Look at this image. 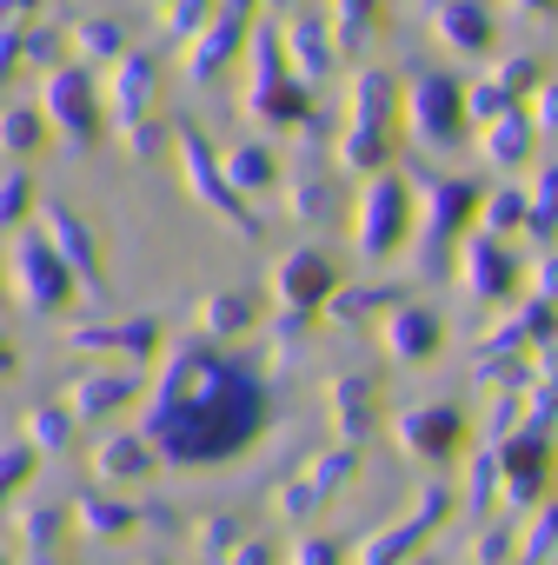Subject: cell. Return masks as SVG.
<instances>
[{
  "mask_svg": "<svg viewBox=\"0 0 558 565\" xmlns=\"http://www.w3.org/2000/svg\"><path fill=\"white\" fill-rule=\"evenodd\" d=\"M259 413H266V399H259V386H253V373L239 360H219L206 347H173L167 373H160V393H153L147 433L160 439L167 459L200 466V459L239 452L246 433L259 426Z\"/></svg>",
  "mask_w": 558,
  "mask_h": 565,
  "instance_id": "cell-1",
  "label": "cell"
},
{
  "mask_svg": "<svg viewBox=\"0 0 558 565\" xmlns=\"http://www.w3.org/2000/svg\"><path fill=\"white\" fill-rule=\"evenodd\" d=\"M67 259H61V246L54 239H21V253H14V294L34 307V313H47V307H61L67 300Z\"/></svg>",
  "mask_w": 558,
  "mask_h": 565,
  "instance_id": "cell-2",
  "label": "cell"
},
{
  "mask_svg": "<svg viewBox=\"0 0 558 565\" xmlns=\"http://www.w3.org/2000/svg\"><path fill=\"white\" fill-rule=\"evenodd\" d=\"M47 120L67 134V147H87L94 140V81L81 67H67V74L47 81Z\"/></svg>",
  "mask_w": 558,
  "mask_h": 565,
  "instance_id": "cell-3",
  "label": "cell"
},
{
  "mask_svg": "<svg viewBox=\"0 0 558 565\" xmlns=\"http://www.w3.org/2000/svg\"><path fill=\"white\" fill-rule=\"evenodd\" d=\"M180 160H186L193 193H200L213 213H226L239 233H253V226H246V213H239V186L226 180V167H213V153H206V140H200V134H180Z\"/></svg>",
  "mask_w": 558,
  "mask_h": 565,
  "instance_id": "cell-4",
  "label": "cell"
},
{
  "mask_svg": "<svg viewBox=\"0 0 558 565\" xmlns=\"http://www.w3.org/2000/svg\"><path fill=\"white\" fill-rule=\"evenodd\" d=\"M399 220H406V200L393 180H373V193L360 200V246L366 253H386L399 239Z\"/></svg>",
  "mask_w": 558,
  "mask_h": 565,
  "instance_id": "cell-5",
  "label": "cell"
},
{
  "mask_svg": "<svg viewBox=\"0 0 558 565\" xmlns=\"http://www.w3.org/2000/svg\"><path fill=\"white\" fill-rule=\"evenodd\" d=\"M326 259L320 253H287V259H279V273H272V287H279V300H287V307H313L320 294H326Z\"/></svg>",
  "mask_w": 558,
  "mask_h": 565,
  "instance_id": "cell-6",
  "label": "cell"
},
{
  "mask_svg": "<svg viewBox=\"0 0 558 565\" xmlns=\"http://www.w3.org/2000/svg\"><path fill=\"white\" fill-rule=\"evenodd\" d=\"M47 239L61 246V259L74 266L81 287H100V279H94V273H100V266H94V239H87V226H81L67 206H47Z\"/></svg>",
  "mask_w": 558,
  "mask_h": 565,
  "instance_id": "cell-7",
  "label": "cell"
},
{
  "mask_svg": "<svg viewBox=\"0 0 558 565\" xmlns=\"http://www.w3.org/2000/svg\"><path fill=\"white\" fill-rule=\"evenodd\" d=\"M94 466H100V479H114V486H133V479H147V472H153V446L120 433V439H100Z\"/></svg>",
  "mask_w": 558,
  "mask_h": 565,
  "instance_id": "cell-8",
  "label": "cell"
},
{
  "mask_svg": "<svg viewBox=\"0 0 558 565\" xmlns=\"http://www.w3.org/2000/svg\"><path fill=\"white\" fill-rule=\"evenodd\" d=\"M233 47H239V14H219V21L193 41V74L206 81L213 67H226V61H233Z\"/></svg>",
  "mask_w": 558,
  "mask_h": 565,
  "instance_id": "cell-9",
  "label": "cell"
},
{
  "mask_svg": "<svg viewBox=\"0 0 558 565\" xmlns=\"http://www.w3.org/2000/svg\"><path fill=\"white\" fill-rule=\"evenodd\" d=\"M200 327H206V333H246V327H253V300H246V294H213V300L200 307Z\"/></svg>",
  "mask_w": 558,
  "mask_h": 565,
  "instance_id": "cell-10",
  "label": "cell"
},
{
  "mask_svg": "<svg viewBox=\"0 0 558 565\" xmlns=\"http://www.w3.org/2000/svg\"><path fill=\"white\" fill-rule=\"evenodd\" d=\"M127 393H133L127 380H107V373H94V380H81V386H74V413H81V419H100V413H114Z\"/></svg>",
  "mask_w": 558,
  "mask_h": 565,
  "instance_id": "cell-11",
  "label": "cell"
},
{
  "mask_svg": "<svg viewBox=\"0 0 558 565\" xmlns=\"http://www.w3.org/2000/svg\"><path fill=\"white\" fill-rule=\"evenodd\" d=\"M114 107H120L127 127L140 120V107H147V61H120V74H114Z\"/></svg>",
  "mask_w": 558,
  "mask_h": 565,
  "instance_id": "cell-12",
  "label": "cell"
},
{
  "mask_svg": "<svg viewBox=\"0 0 558 565\" xmlns=\"http://www.w3.org/2000/svg\"><path fill=\"white\" fill-rule=\"evenodd\" d=\"M74 340L81 347H114V353H147L153 347V327H81Z\"/></svg>",
  "mask_w": 558,
  "mask_h": 565,
  "instance_id": "cell-13",
  "label": "cell"
},
{
  "mask_svg": "<svg viewBox=\"0 0 558 565\" xmlns=\"http://www.w3.org/2000/svg\"><path fill=\"white\" fill-rule=\"evenodd\" d=\"M226 180H233L239 193H253V186H266V180H272V160H266L259 147H239V153L226 160Z\"/></svg>",
  "mask_w": 558,
  "mask_h": 565,
  "instance_id": "cell-14",
  "label": "cell"
},
{
  "mask_svg": "<svg viewBox=\"0 0 558 565\" xmlns=\"http://www.w3.org/2000/svg\"><path fill=\"white\" fill-rule=\"evenodd\" d=\"M41 147V120L34 114H0V153H34Z\"/></svg>",
  "mask_w": 558,
  "mask_h": 565,
  "instance_id": "cell-15",
  "label": "cell"
},
{
  "mask_svg": "<svg viewBox=\"0 0 558 565\" xmlns=\"http://www.w3.org/2000/svg\"><path fill=\"white\" fill-rule=\"evenodd\" d=\"M426 347H432V320L399 313V320H393V353H399V360H412V353H426Z\"/></svg>",
  "mask_w": 558,
  "mask_h": 565,
  "instance_id": "cell-16",
  "label": "cell"
},
{
  "mask_svg": "<svg viewBox=\"0 0 558 565\" xmlns=\"http://www.w3.org/2000/svg\"><path fill=\"white\" fill-rule=\"evenodd\" d=\"M28 472H34V452H28V446H0V499L21 492V486H28Z\"/></svg>",
  "mask_w": 558,
  "mask_h": 565,
  "instance_id": "cell-17",
  "label": "cell"
},
{
  "mask_svg": "<svg viewBox=\"0 0 558 565\" xmlns=\"http://www.w3.org/2000/svg\"><path fill=\"white\" fill-rule=\"evenodd\" d=\"M74 41H81V54H87V61H114V54H120V34H114L107 21H81V34H74Z\"/></svg>",
  "mask_w": 558,
  "mask_h": 565,
  "instance_id": "cell-18",
  "label": "cell"
},
{
  "mask_svg": "<svg viewBox=\"0 0 558 565\" xmlns=\"http://www.w3.org/2000/svg\"><path fill=\"white\" fill-rule=\"evenodd\" d=\"M28 213V173H0V226H21Z\"/></svg>",
  "mask_w": 558,
  "mask_h": 565,
  "instance_id": "cell-19",
  "label": "cell"
},
{
  "mask_svg": "<svg viewBox=\"0 0 558 565\" xmlns=\"http://www.w3.org/2000/svg\"><path fill=\"white\" fill-rule=\"evenodd\" d=\"M293 61H300L307 74H313V67H326V41H320V28H313V21H300V28H293Z\"/></svg>",
  "mask_w": 558,
  "mask_h": 565,
  "instance_id": "cell-20",
  "label": "cell"
},
{
  "mask_svg": "<svg viewBox=\"0 0 558 565\" xmlns=\"http://www.w3.org/2000/svg\"><path fill=\"white\" fill-rule=\"evenodd\" d=\"M28 439H34V446H61V439H67V413H54V406H41V413L28 419Z\"/></svg>",
  "mask_w": 558,
  "mask_h": 565,
  "instance_id": "cell-21",
  "label": "cell"
},
{
  "mask_svg": "<svg viewBox=\"0 0 558 565\" xmlns=\"http://www.w3.org/2000/svg\"><path fill=\"white\" fill-rule=\"evenodd\" d=\"M81 525H87V532H120V525H127V512H120V505H107V499H87V505H81Z\"/></svg>",
  "mask_w": 558,
  "mask_h": 565,
  "instance_id": "cell-22",
  "label": "cell"
},
{
  "mask_svg": "<svg viewBox=\"0 0 558 565\" xmlns=\"http://www.w3.org/2000/svg\"><path fill=\"white\" fill-rule=\"evenodd\" d=\"M54 539H61V519H54V512H28V545H41V552H47Z\"/></svg>",
  "mask_w": 558,
  "mask_h": 565,
  "instance_id": "cell-23",
  "label": "cell"
},
{
  "mask_svg": "<svg viewBox=\"0 0 558 565\" xmlns=\"http://www.w3.org/2000/svg\"><path fill=\"white\" fill-rule=\"evenodd\" d=\"M21 47H28L21 34H8V28H0V74H14V61H21Z\"/></svg>",
  "mask_w": 558,
  "mask_h": 565,
  "instance_id": "cell-24",
  "label": "cell"
},
{
  "mask_svg": "<svg viewBox=\"0 0 558 565\" xmlns=\"http://www.w3.org/2000/svg\"><path fill=\"white\" fill-rule=\"evenodd\" d=\"M226 539H233V525H226V519H213V525H200V545H206V552H219Z\"/></svg>",
  "mask_w": 558,
  "mask_h": 565,
  "instance_id": "cell-25",
  "label": "cell"
},
{
  "mask_svg": "<svg viewBox=\"0 0 558 565\" xmlns=\"http://www.w3.org/2000/svg\"><path fill=\"white\" fill-rule=\"evenodd\" d=\"M0 373H8V347H0Z\"/></svg>",
  "mask_w": 558,
  "mask_h": 565,
  "instance_id": "cell-26",
  "label": "cell"
},
{
  "mask_svg": "<svg viewBox=\"0 0 558 565\" xmlns=\"http://www.w3.org/2000/svg\"><path fill=\"white\" fill-rule=\"evenodd\" d=\"M160 8H173V0H160Z\"/></svg>",
  "mask_w": 558,
  "mask_h": 565,
  "instance_id": "cell-27",
  "label": "cell"
}]
</instances>
